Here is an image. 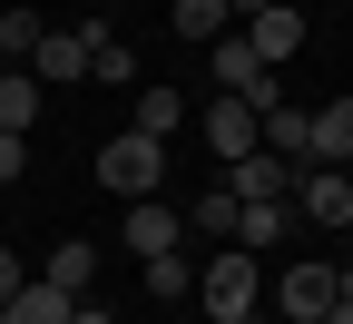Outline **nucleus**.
Segmentation results:
<instances>
[{
  "mask_svg": "<svg viewBox=\"0 0 353 324\" xmlns=\"http://www.w3.org/2000/svg\"><path fill=\"white\" fill-rule=\"evenodd\" d=\"M255 295H265L255 256H245V246H216V256H206V275H196V305H206L216 324H245V314H255Z\"/></svg>",
  "mask_w": 353,
  "mask_h": 324,
  "instance_id": "f257e3e1",
  "label": "nucleus"
},
{
  "mask_svg": "<svg viewBox=\"0 0 353 324\" xmlns=\"http://www.w3.org/2000/svg\"><path fill=\"white\" fill-rule=\"evenodd\" d=\"M157 177H167V148H157V137H138V128L99 148V187H108V197H128V207L157 197Z\"/></svg>",
  "mask_w": 353,
  "mask_h": 324,
  "instance_id": "f03ea898",
  "label": "nucleus"
},
{
  "mask_svg": "<svg viewBox=\"0 0 353 324\" xmlns=\"http://www.w3.org/2000/svg\"><path fill=\"white\" fill-rule=\"evenodd\" d=\"M294 158H275V148H255V158H236V167H216V187H226L236 207H294Z\"/></svg>",
  "mask_w": 353,
  "mask_h": 324,
  "instance_id": "7ed1b4c3",
  "label": "nucleus"
},
{
  "mask_svg": "<svg viewBox=\"0 0 353 324\" xmlns=\"http://www.w3.org/2000/svg\"><path fill=\"white\" fill-rule=\"evenodd\" d=\"M196 128H206V158H216V167H236V158H255V148H265L245 99H206V118H196Z\"/></svg>",
  "mask_w": 353,
  "mask_h": 324,
  "instance_id": "20e7f679",
  "label": "nucleus"
},
{
  "mask_svg": "<svg viewBox=\"0 0 353 324\" xmlns=\"http://www.w3.org/2000/svg\"><path fill=\"white\" fill-rule=\"evenodd\" d=\"M245 50H255L265 69H285V59L304 50V10H294V0H265V10L245 20Z\"/></svg>",
  "mask_w": 353,
  "mask_h": 324,
  "instance_id": "39448f33",
  "label": "nucleus"
},
{
  "mask_svg": "<svg viewBox=\"0 0 353 324\" xmlns=\"http://www.w3.org/2000/svg\"><path fill=\"white\" fill-rule=\"evenodd\" d=\"M294 207H304V226H353V177L343 167H304L294 177Z\"/></svg>",
  "mask_w": 353,
  "mask_h": 324,
  "instance_id": "423d86ee",
  "label": "nucleus"
},
{
  "mask_svg": "<svg viewBox=\"0 0 353 324\" xmlns=\"http://www.w3.org/2000/svg\"><path fill=\"white\" fill-rule=\"evenodd\" d=\"M30 79H39V88H69V79H88V30H39Z\"/></svg>",
  "mask_w": 353,
  "mask_h": 324,
  "instance_id": "0eeeda50",
  "label": "nucleus"
},
{
  "mask_svg": "<svg viewBox=\"0 0 353 324\" xmlns=\"http://www.w3.org/2000/svg\"><path fill=\"white\" fill-rule=\"evenodd\" d=\"M275 305H285V324H324L334 314V265H285Z\"/></svg>",
  "mask_w": 353,
  "mask_h": 324,
  "instance_id": "6e6552de",
  "label": "nucleus"
},
{
  "mask_svg": "<svg viewBox=\"0 0 353 324\" xmlns=\"http://www.w3.org/2000/svg\"><path fill=\"white\" fill-rule=\"evenodd\" d=\"M176 236H187V216H176V207H157V197H138V207H128V236H118V246H138V256H167Z\"/></svg>",
  "mask_w": 353,
  "mask_h": 324,
  "instance_id": "1a4fd4ad",
  "label": "nucleus"
},
{
  "mask_svg": "<svg viewBox=\"0 0 353 324\" xmlns=\"http://www.w3.org/2000/svg\"><path fill=\"white\" fill-rule=\"evenodd\" d=\"M39 285H59V295L79 305L88 285H99V246H79V236H59V246H50V265H39Z\"/></svg>",
  "mask_w": 353,
  "mask_h": 324,
  "instance_id": "9d476101",
  "label": "nucleus"
},
{
  "mask_svg": "<svg viewBox=\"0 0 353 324\" xmlns=\"http://www.w3.org/2000/svg\"><path fill=\"white\" fill-rule=\"evenodd\" d=\"M304 167H353V99L314 108V148H304Z\"/></svg>",
  "mask_w": 353,
  "mask_h": 324,
  "instance_id": "9b49d317",
  "label": "nucleus"
},
{
  "mask_svg": "<svg viewBox=\"0 0 353 324\" xmlns=\"http://www.w3.org/2000/svg\"><path fill=\"white\" fill-rule=\"evenodd\" d=\"M255 137H265L275 158H294V167H304V148H314V108H294V99H285V108H265V118H255Z\"/></svg>",
  "mask_w": 353,
  "mask_h": 324,
  "instance_id": "f8f14e48",
  "label": "nucleus"
},
{
  "mask_svg": "<svg viewBox=\"0 0 353 324\" xmlns=\"http://www.w3.org/2000/svg\"><path fill=\"white\" fill-rule=\"evenodd\" d=\"M79 30H88V79H99V88H128V79H138V59H128V39L108 20H79Z\"/></svg>",
  "mask_w": 353,
  "mask_h": 324,
  "instance_id": "ddd939ff",
  "label": "nucleus"
},
{
  "mask_svg": "<svg viewBox=\"0 0 353 324\" xmlns=\"http://www.w3.org/2000/svg\"><path fill=\"white\" fill-rule=\"evenodd\" d=\"M39 99H50V88H39L30 69H10V79H0V128H10V137H30V128H39Z\"/></svg>",
  "mask_w": 353,
  "mask_h": 324,
  "instance_id": "4468645a",
  "label": "nucleus"
},
{
  "mask_svg": "<svg viewBox=\"0 0 353 324\" xmlns=\"http://www.w3.org/2000/svg\"><path fill=\"white\" fill-rule=\"evenodd\" d=\"M0 324H69V295H59V285H39V275H30V285H20L10 305H0Z\"/></svg>",
  "mask_w": 353,
  "mask_h": 324,
  "instance_id": "2eb2a0df",
  "label": "nucleus"
},
{
  "mask_svg": "<svg viewBox=\"0 0 353 324\" xmlns=\"http://www.w3.org/2000/svg\"><path fill=\"white\" fill-rule=\"evenodd\" d=\"M167 30H176V39H196V50H206V39H226L236 20H226V0H176V10H167Z\"/></svg>",
  "mask_w": 353,
  "mask_h": 324,
  "instance_id": "dca6fc26",
  "label": "nucleus"
},
{
  "mask_svg": "<svg viewBox=\"0 0 353 324\" xmlns=\"http://www.w3.org/2000/svg\"><path fill=\"white\" fill-rule=\"evenodd\" d=\"M176 128H187V99H176V88H138V137H157V148H167Z\"/></svg>",
  "mask_w": 353,
  "mask_h": 324,
  "instance_id": "f3484780",
  "label": "nucleus"
},
{
  "mask_svg": "<svg viewBox=\"0 0 353 324\" xmlns=\"http://www.w3.org/2000/svg\"><path fill=\"white\" fill-rule=\"evenodd\" d=\"M39 30H50V20H30V10H0V69H30Z\"/></svg>",
  "mask_w": 353,
  "mask_h": 324,
  "instance_id": "a211bd4d",
  "label": "nucleus"
},
{
  "mask_svg": "<svg viewBox=\"0 0 353 324\" xmlns=\"http://www.w3.org/2000/svg\"><path fill=\"white\" fill-rule=\"evenodd\" d=\"M138 265H148V295H157V305H176V295L196 285V265L176 256V246H167V256H138Z\"/></svg>",
  "mask_w": 353,
  "mask_h": 324,
  "instance_id": "6ab92c4d",
  "label": "nucleus"
},
{
  "mask_svg": "<svg viewBox=\"0 0 353 324\" xmlns=\"http://www.w3.org/2000/svg\"><path fill=\"white\" fill-rule=\"evenodd\" d=\"M236 216H245V207H236L226 187H206V197H196V236H216V246H236Z\"/></svg>",
  "mask_w": 353,
  "mask_h": 324,
  "instance_id": "aec40b11",
  "label": "nucleus"
},
{
  "mask_svg": "<svg viewBox=\"0 0 353 324\" xmlns=\"http://www.w3.org/2000/svg\"><path fill=\"white\" fill-rule=\"evenodd\" d=\"M285 226H294V207H245V216H236V246L255 256V246H275Z\"/></svg>",
  "mask_w": 353,
  "mask_h": 324,
  "instance_id": "412c9836",
  "label": "nucleus"
},
{
  "mask_svg": "<svg viewBox=\"0 0 353 324\" xmlns=\"http://www.w3.org/2000/svg\"><path fill=\"white\" fill-rule=\"evenodd\" d=\"M20 167H30V137H10V128H0V187H10Z\"/></svg>",
  "mask_w": 353,
  "mask_h": 324,
  "instance_id": "4be33fe9",
  "label": "nucleus"
},
{
  "mask_svg": "<svg viewBox=\"0 0 353 324\" xmlns=\"http://www.w3.org/2000/svg\"><path fill=\"white\" fill-rule=\"evenodd\" d=\"M20 285H30V265H20V256H10V246H0V305H10V295H20Z\"/></svg>",
  "mask_w": 353,
  "mask_h": 324,
  "instance_id": "5701e85b",
  "label": "nucleus"
},
{
  "mask_svg": "<svg viewBox=\"0 0 353 324\" xmlns=\"http://www.w3.org/2000/svg\"><path fill=\"white\" fill-rule=\"evenodd\" d=\"M69 324H118V314H108V305H88V295H79V305H69Z\"/></svg>",
  "mask_w": 353,
  "mask_h": 324,
  "instance_id": "b1692460",
  "label": "nucleus"
},
{
  "mask_svg": "<svg viewBox=\"0 0 353 324\" xmlns=\"http://www.w3.org/2000/svg\"><path fill=\"white\" fill-rule=\"evenodd\" d=\"M334 305H353V265H334Z\"/></svg>",
  "mask_w": 353,
  "mask_h": 324,
  "instance_id": "393cba45",
  "label": "nucleus"
},
{
  "mask_svg": "<svg viewBox=\"0 0 353 324\" xmlns=\"http://www.w3.org/2000/svg\"><path fill=\"white\" fill-rule=\"evenodd\" d=\"M255 10H265V0H226V20H255Z\"/></svg>",
  "mask_w": 353,
  "mask_h": 324,
  "instance_id": "a878e982",
  "label": "nucleus"
},
{
  "mask_svg": "<svg viewBox=\"0 0 353 324\" xmlns=\"http://www.w3.org/2000/svg\"><path fill=\"white\" fill-rule=\"evenodd\" d=\"M324 324H353V305H334V314H324Z\"/></svg>",
  "mask_w": 353,
  "mask_h": 324,
  "instance_id": "bb28decb",
  "label": "nucleus"
},
{
  "mask_svg": "<svg viewBox=\"0 0 353 324\" xmlns=\"http://www.w3.org/2000/svg\"><path fill=\"white\" fill-rule=\"evenodd\" d=\"M0 79H10V69H0Z\"/></svg>",
  "mask_w": 353,
  "mask_h": 324,
  "instance_id": "cd10ccee",
  "label": "nucleus"
},
{
  "mask_svg": "<svg viewBox=\"0 0 353 324\" xmlns=\"http://www.w3.org/2000/svg\"><path fill=\"white\" fill-rule=\"evenodd\" d=\"M343 177H353V167H343Z\"/></svg>",
  "mask_w": 353,
  "mask_h": 324,
  "instance_id": "c85d7f7f",
  "label": "nucleus"
}]
</instances>
